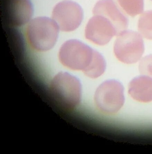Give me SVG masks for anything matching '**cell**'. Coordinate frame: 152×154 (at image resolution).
I'll return each instance as SVG.
<instances>
[{
	"label": "cell",
	"instance_id": "obj_1",
	"mask_svg": "<svg viewBox=\"0 0 152 154\" xmlns=\"http://www.w3.org/2000/svg\"><path fill=\"white\" fill-rule=\"evenodd\" d=\"M50 89L55 99L64 109L72 110L79 105L82 85L74 76L67 72H59L52 80Z\"/></svg>",
	"mask_w": 152,
	"mask_h": 154
},
{
	"label": "cell",
	"instance_id": "obj_2",
	"mask_svg": "<svg viewBox=\"0 0 152 154\" xmlns=\"http://www.w3.org/2000/svg\"><path fill=\"white\" fill-rule=\"evenodd\" d=\"M59 27L51 18L39 17L31 20L27 26V41L34 50L40 52L49 50L54 46L58 38Z\"/></svg>",
	"mask_w": 152,
	"mask_h": 154
},
{
	"label": "cell",
	"instance_id": "obj_3",
	"mask_svg": "<svg viewBox=\"0 0 152 154\" xmlns=\"http://www.w3.org/2000/svg\"><path fill=\"white\" fill-rule=\"evenodd\" d=\"M94 50L81 41L69 40L62 45L59 50V61L71 70L84 72L93 61Z\"/></svg>",
	"mask_w": 152,
	"mask_h": 154
},
{
	"label": "cell",
	"instance_id": "obj_4",
	"mask_svg": "<svg viewBox=\"0 0 152 154\" xmlns=\"http://www.w3.org/2000/svg\"><path fill=\"white\" fill-rule=\"evenodd\" d=\"M97 107L103 113L116 114L123 105L124 89L121 82L116 80H107L97 89L94 95Z\"/></svg>",
	"mask_w": 152,
	"mask_h": 154
},
{
	"label": "cell",
	"instance_id": "obj_5",
	"mask_svg": "<svg viewBox=\"0 0 152 154\" xmlns=\"http://www.w3.org/2000/svg\"><path fill=\"white\" fill-rule=\"evenodd\" d=\"M144 50L143 41L137 33L131 31L121 34L115 41L114 52L119 61L124 63H135L140 60Z\"/></svg>",
	"mask_w": 152,
	"mask_h": 154
},
{
	"label": "cell",
	"instance_id": "obj_6",
	"mask_svg": "<svg viewBox=\"0 0 152 154\" xmlns=\"http://www.w3.org/2000/svg\"><path fill=\"white\" fill-rule=\"evenodd\" d=\"M83 18L81 6L76 2L66 0L55 6L52 13V19L56 22L60 29L65 32L75 30L80 26Z\"/></svg>",
	"mask_w": 152,
	"mask_h": 154
},
{
	"label": "cell",
	"instance_id": "obj_7",
	"mask_svg": "<svg viewBox=\"0 0 152 154\" xmlns=\"http://www.w3.org/2000/svg\"><path fill=\"white\" fill-rule=\"evenodd\" d=\"M2 17L11 26L20 27L27 23L33 15V6L30 0H2Z\"/></svg>",
	"mask_w": 152,
	"mask_h": 154
},
{
	"label": "cell",
	"instance_id": "obj_8",
	"mask_svg": "<svg viewBox=\"0 0 152 154\" xmlns=\"http://www.w3.org/2000/svg\"><path fill=\"white\" fill-rule=\"evenodd\" d=\"M117 32L116 27L109 20L102 15H95L86 25L85 36L92 43L102 46L109 43Z\"/></svg>",
	"mask_w": 152,
	"mask_h": 154
},
{
	"label": "cell",
	"instance_id": "obj_9",
	"mask_svg": "<svg viewBox=\"0 0 152 154\" xmlns=\"http://www.w3.org/2000/svg\"><path fill=\"white\" fill-rule=\"evenodd\" d=\"M128 93L133 99L138 102H151L152 78L144 75L135 77L129 84Z\"/></svg>",
	"mask_w": 152,
	"mask_h": 154
},
{
	"label": "cell",
	"instance_id": "obj_10",
	"mask_svg": "<svg viewBox=\"0 0 152 154\" xmlns=\"http://www.w3.org/2000/svg\"><path fill=\"white\" fill-rule=\"evenodd\" d=\"M112 0H100L93 9L94 15H102L108 18L116 27L117 31L125 28L127 22L119 14Z\"/></svg>",
	"mask_w": 152,
	"mask_h": 154
},
{
	"label": "cell",
	"instance_id": "obj_11",
	"mask_svg": "<svg viewBox=\"0 0 152 154\" xmlns=\"http://www.w3.org/2000/svg\"><path fill=\"white\" fill-rule=\"evenodd\" d=\"M106 67L104 58L100 53L94 50V57L91 65L83 73L87 76L96 79L102 75Z\"/></svg>",
	"mask_w": 152,
	"mask_h": 154
},
{
	"label": "cell",
	"instance_id": "obj_12",
	"mask_svg": "<svg viewBox=\"0 0 152 154\" xmlns=\"http://www.w3.org/2000/svg\"><path fill=\"white\" fill-rule=\"evenodd\" d=\"M139 67L141 74L152 78V54L147 55L144 57L140 62Z\"/></svg>",
	"mask_w": 152,
	"mask_h": 154
}]
</instances>
